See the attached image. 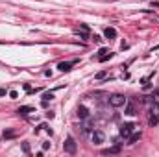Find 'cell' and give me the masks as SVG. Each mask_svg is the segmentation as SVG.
<instances>
[{
	"label": "cell",
	"instance_id": "9c48e42d",
	"mask_svg": "<svg viewBox=\"0 0 159 157\" xmlns=\"http://www.w3.org/2000/svg\"><path fill=\"white\" fill-rule=\"evenodd\" d=\"M104 35L107 37V39H115V37H116V30H115V28H105Z\"/></svg>",
	"mask_w": 159,
	"mask_h": 157
},
{
	"label": "cell",
	"instance_id": "7a4b0ae2",
	"mask_svg": "<svg viewBox=\"0 0 159 157\" xmlns=\"http://www.w3.org/2000/svg\"><path fill=\"white\" fill-rule=\"evenodd\" d=\"M133 128H135V124H131V122H126V124H122V126H120V137L128 139L130 135L133 133Z\"/></svg>",
	"mask_w": 159,
	"mask_h": 157
},
{
	"label": "cell",
	"instance_id": "d4e9b609",
	"mask_svg": "<svg viewBox=\"0 0 159 157\" xmlns=\"http://www.w3.org/2000/svg\"><path fill=\"white\" fill-rule=\"evenodd\" d=\"M154 96H157V98H159V89H155V91H154Z\"/></svg>",
	"mask_w": 159,
	"mask_h": 157
},
{
	"label": "cell",
	"instance_id": "ac0fdd59",
	"mask_svg": "<svg viewBox=\"0 0 159 157\" xmlns=\"http://www.w3.org/2000/svg\"><path fill=\"white\" fill-rule=\"evenodd\" d=\"M94 78H96V80H104V78H105V72H104V70H100V72H98V74L94 76Z\"/></svg>",
	"mask_w": 159,
	"mask_h": 157
},
{
	"label": "cell",
	"instance_id": "30bf717a",
	"mask_svg": "<svg viewBox=\"0 0 159 157\" xmlns=\"http://www.w3.org/2000/svg\"><path fill=\"white\" fill-rule=\"evenodd\" d=\"M141 139V131H137V133H131L130 137H128V141H130V144H135L137 141Z\"/></svg>",
	"mask_w": 159,
	"mask_h": 157
},
{
	"label": "cell",
	"instance_id": "2e32d148",
	"mask_svg": "<svg viewBox=\"0 0 159 157\" xmlns=\"http://www.w3.org/2000/svg\"><path fill=\"white\" fill-rule=\"evenodd\" d=\"M52 98H54V94H52V92H45V94H43V102H48V100H52Z\"/></svg>",
	"mask_w": 159,
	"mask_h": 157
},
{
	"label": "cell",
	"instance_id": "d6986e66",
	"mask_svg": "<svg viewBox=\"0 0 159 157\" xmlns=\"http://www.w3.org/2000/svg\"><path fill=\"white\" fill-rule=\"evenodd\" d=\"M78 37H80V39H87L89 35H87V31H81V33H80V31H78Z\"/></svg>",
	"mask_w": 159,
	"mask_h": 157
},
{
	"label": "cell",
	"instance_id": "52a82bcc",
	"mask_svg": "<svg viewBox=\"0 0 159 157\" xmlns=\"http://www.w3.org/2000/svg\"><path fill=\"white\" fill-rule=\"evenodd\" d=\"M124 115H130V117H133V115H137V111H135V106H133V103H126Z\"/></svg>",
	"mask_w": 159,
	"mask_h": 157
},
{
	"label": "cell",
	"instance_id": "3957f363",
	"mask_svg": "<svg viewBox=\"0 0 159 157\" xmlns=\"http://www.w3.org/2000/svg\"><path fill=\"white\" fill-rule=\"evenodd\" d=\"M63 148H65V152H67V153L74 155V153H76V142H74V139H72V137H67L65 144H63Z\"/></svg>",
	"mask_w": 159,
	"mask_h": 157
},
{
	"label": "cell",
	"instance_id": "5b68a950",
	"mask_svg": "<svg viewBox=\"0 0 159 157\" xmlns=\"http://www.w3.org/2000/svg\"><path fill=\"white\" fill-rule=\"evenodd\" d=\"M76 115H78L81 120H87V118H89V109H87L85 106H80L78 111H76Z\"/></svg>",
	"mask_w": 159,
	"mask_h": 157
},
{
	"label": "cell",
	"instance_id": "9a60e30c",
	"mask_svg": "<svg viewBox=\"0 0 159 157\" xmlns=\"http://www.w3.org/2000/svg\"><path fill=\"white\" fill-rule=\"evenodd\" d=\"M91 129H93V122H91V120H87L85 124H83V131L87 133V131H91Z\"/></svg>",
	"mask_w": 159,
	"mask_h": 157
},
{
	"label": "cell",
	"instance_id": "44dd1931",
	"mask_svg": "<svg viewBox=\"0 0 159 157\" xmlns=\"http://www.w3.org/2000/svg\"><path fill=\"white\" fill-rule=\"evenodd\" d=\"M93 41H94V43H100L102 37H100V35H94V37H93Z\"/></svg>",
	"mask_w": 159,
	"mask_h": 157
},
{
	"label": "cell",
	"instance_id": "6da1fadb",
	"mask_svg": "<svg viewBox=\"0 0 159 157\" xmlns=\"http://www.w3.org/2000/svg\"><path fill=\"white\" fill-rule=\"evenodd\" d=\"M109 103L113 107H122V106H126V96H124V94H111V96H109Z\"/></svg>",
	"mask_w": 159,
	"mask_h": 157
},
{
	"label": "cell",
	"instance_id": "ba28073f",
	"mask_svg": "<svg viewBox=\"0 0 159 157\" xmlns=\"http://www.w3.org/2000/svg\"><path fill=\"white\" fill-rule=\"evenodd\" d=\"M19 115H22V117H26L28 113H34V107H30V106H22V107H19V111H17Z\"/></svg>",
	"mask_w": 159,
	"mask_h": 157
},
{
	"label": "cell",
	"instance_id": "603a6c76",
	"mask_svg": "<svg viewBox=\"0 0 159 157\" xmlns=\"http://www.w3.org/2000/svg\"><path fill=\"white\" fill-rule=\"evenodd\" d=\"M50 148V142H43V150H48Z\"/></svg>",
	"mask_w": 159,
	"mask_h": 157
},
{
	"label": "cell",
	"instance_id": "277c9868",
	"mask_svg": "<svg viewBox=\"0 0 159 157\" xmlns=\"http://www.w3.org/2000/svg\"><path fill=\"white\" fill-rule=\"evenodd\" d=\"M91 139H93V142L94 144H102L104 141H105V135H104V131H93V135H91Z\"/></svg>",
	"mask_w": 159,
	"mask_h": 157
},
{
	"label": "cell",
	"instance_id": "7c38bea8",
	"mask_svg": "<svg viewBox=\"0 0 159 157\" xmlns=\"http://www.w3.org/2000/svg\"><path fill=\"white\" fill-rule=\"evenodd\" d=\"M150 115H155V117H159V103L154 102L152 106H150Z\"/></svg>",
	"mask_w": 159,
	"mask_h": 157
},
{
	"label": "cell",
	"instance_id": "8fae6325",
	"mask_svg": "<svg viewBox=\"0 0 159 157\" xmlns=\"http://www.w3.org/2000/svg\"><path fill=\"white\" fill-rule=\"evenodd\" d=\"M119 152H120V144L113 146V148H107V150H104L102 153H105V155H107V153H119Z\"/></svg>",
	"mask_w": 159,
	"mask_h": 157
},
{
	"label": "cell",
	"instance_id": "4fadbf2b",
	"mask_svg": "<svg viewBox=\"0 0 159 157\" xmlns=\"http://www.w3.org/2000/svg\"><path fill=\"white\" fill-rule=\"evenodd\" d=\"M17 137V131H13V129H6L4 131V139H15Z\"/></svg>",
	"mask_w": 159,
	"mask_h": 157
},
{
	"label": "cell",
	"instance_id": "e0dca14e",
	"mask_svg": "<svg viewBox=\"0 0 159 157\" xmlns=\"http://www.w3.org/2000/svg\"><path fill=\"white\" fill-rule=\"evenodd\" d=\"M22 152L24 153H30V144L28 142H22Z\"/></svg>",
	"mask_w": 159,
	"mask_h": 157
},
{
	"label": "cell",
	"instance_id": "5bb4252c",
	"mask_svg": "<svg viewBox=\"0 0 159 157\" xmlns=\"http://www.w3.org/2000/svg\"><path fill=\"white\" fill-rule=\"evenodd\" d=\"M148 124H150L152 128H154V126H157V124H159V117H155V115H152V117H150V120H148Z\"/></svg>",
	"mask_w": 159,
	"mask_h": 157
},
{
	"label": "cell",
	"instance_id": "cb8c5ba5",
	"mask_svg": "<svg viewBox=\"0 0 159 157\" xmlns=\"http://www.w3.org/2000/svg\"><path fill=\"white\" fill-rule=\"evenodd\" d=\"M0 96H6V89H0Z\"/></svg>",
	"mask_w": 159,
	"mask_h": 157
},
{
	"label": "cell",
	"instance_id": "7402d4cb",
	"mask_svg": "<svg viewBox=\"0 0 159 157\" xmlns=\"http://www.w3.org/2000/svg\"><path fill=\"white\" fill-rule=\"evenodd\" d=\"M9 96H11V98H17L19 92H17V91H11V92H9Z\"/></svg>",
	"mask_w": 159,
	"mask_h": 157
},
{
	"label": "cell",
	"instance_id": "ffe728a7",
	"mask_svg": "<svg viewBox=\"0 0 159 157\" xmlns=\"http://www.w3.org/2000/svg\"><path fill=\"white\" fill-rule=\"evenodd\" d=\"M111 56H113V54H105V56L100 57V61H107V59H111Z\"/></svg>",
	"mask_w": 159,
	"mask_h": 157
},
{
	"label": "cell",
	"instance_id": "8992f818",
	"mask_svg": "<svg viewBox=\"0 0 159 157\" xmlns=\"http://www.w3.org/2000/svg\"><path fill=\"white\" fill-rule=\"evenodd\" d=\"M76 63H78V61H67V63L63 61V63H59V67H57V68H59L61 72H69L70 67H72V65H76Z\"/></svg>",
	"mask_w": 159,
	"mask_h": 157
}]
</instances>
